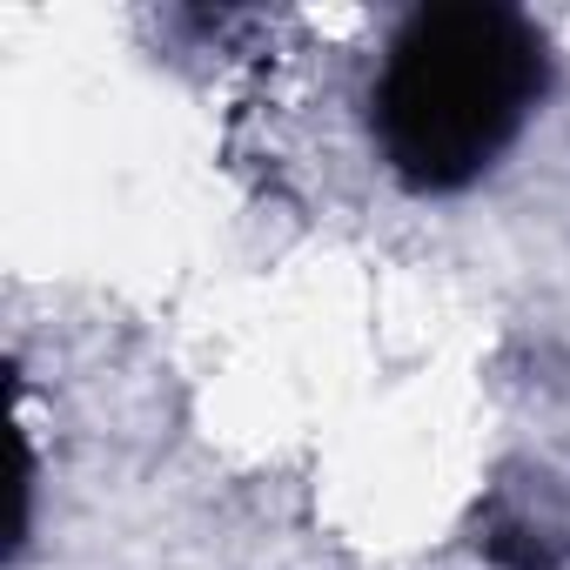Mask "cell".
I'll use <instances>...</instances> for the list:
<instances>
[{"label":"cell","instance_id":"obj_1","mask_svg":"<svg viewBox=\"0 0 570 570\" xmlns=\"http://www.w3.org/2000/svg\"><path fill=\"white\" fill-rule=\"evenodd\" d=\"M543 95V41L510 8H423L383 61L376 141L410 188L483 175Z\"/></svg>","mask_w":570,"mask_h":570}]
</instances>
